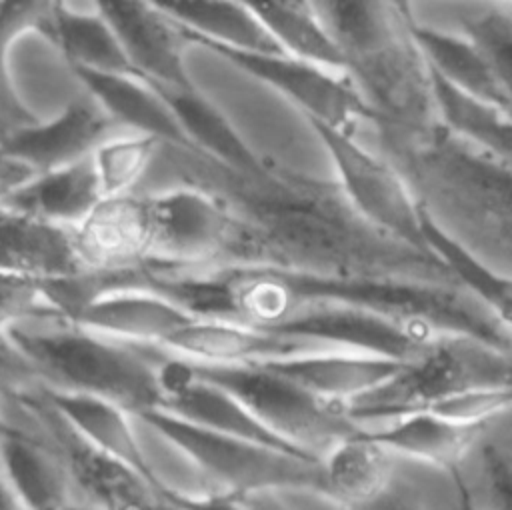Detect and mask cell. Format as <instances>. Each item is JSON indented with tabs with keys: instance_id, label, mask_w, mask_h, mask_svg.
Returning <instances> with one entry per match:
<instances>
[{
	"instance_id": "cell-20",
	"label": "cell",
	"mask_w": 512,
	"mask_h": 510,
	"mask_svg": "<svg viewBox=\"0 0 512 510\" xmlns=\"http://www.w3.org/2000/svg\"><path fill=\"white\" fill-rule=\"evenodd\" d=\"M66 58L72 72L138 76L98 2L54 4L42 32Z\"/></svg>"
},
{
	"instance_id": "cell-6",
	"label": "cell",
	"mask_w": 512,
	"mask_h": 510,
	"mask_svg": "<svg viewBox=\"0 0 512 510\" xmlns=\"http://www.w3.org/2000/svg\"><path fill=\"white\" fill-rule=\"evenodd\" d=\"M190 362L200 376L236 396L274 436L304 454L322 460L364 428L344 404L322 400L268 366Z\"/></svg>"
},
{
	"instance_id": "cell-28",
	"label": "cell",
	"mask_w": 512,
	"mask_h": 510,
	"mask_svg": "<svg viewBox=\"0 0 512 510\" xmlns=\"http://www.w3.org/2000/svg\"><path fill=\"white\" fill-rule=\"evenodd\" d=\"M52 2H2L0 4V142L38 120L18 96L10 68V46L26 32H44Z\"/></svg>"
},
{
	"instance_id": "cell-24",
	"label": "cell",
	"mask_w": 512,
	"mask_h": 510,
	"mask_svg": "<svg viewBox=\"0 0 512 510\" xmlns=\"http://www.w3.org/2000/svg\"><path fill=\"white\" fill-rule=\"evenodd\" d=\"M484 426L460 424L428 412H410L386 424L364 426V432L394 456L414 458L432 466L458 470Z\"/></svg>"
},
{
	"instance_id": "cell-17",
	"label": "cell",
	"mask_w": 512,
	"mask_h": 510,
	"mask_svg": "<svg viewBox=\"0 0 512 510\" xmlns=\"http://www.w3.org/2000/svg\"><path fill=\"white\" fill-rule=\"evenodd\" d=\"M406 362L350 350H320L268 364L314 396L348 406L394 378Z\"/></svg>"
},
{
	"instance_id": "cell-26",
	"label": "cell",
	"mask_w": 512,
	"mask_h": 510,
	"mask_svg": "<svg viewBox=\"0 0 512 510\" xmlns=\"http://www.w3.org/2000/svg\"><path fill=\"white\" fill-rule=\"evenodd\" d=\"M248 4L286 56L344 74V56L314 2Z\"/></svg>"
},
{
	"instance_id": "cell-36",
	"label": "cell",
	"mask_w": 512,
	"mask_h": 510,
	"mask_svg": "<svg viewBox=\"0 0 512 510\" xmlns=\"http://www.w3.org/2000/svg\"><path fill=\"white\" fill-rule=\"evenodd\" d=\"M0 510H24L2 470H0Z\"/></svg>"
},
{
	"instance_id": "cell-30",
	"label": "cell",
	"mask_w": 512,
	"mask_h": 510,
	"mask_svg": "<svg viewBox=\"0 0 512 510\" xmlns=\"http://www.w3.org/2000/svg\"><path fill=\"white\" fill-rule=\"evenodd\" d=\"M162 142L150 136L122 132L106 140L94 154V168L98 174L104 198H118L136 194L138 184L148 174Z\"/></svg>"
},
{
	"instance_id": "cell-18",
	"label": "cell",
	"mask_w": 512,
	"mask_h": 510,
	"mask_svg": "<svg viewBox=\"0 0 512 510\" xmlns=\"http://www.w3.org/2000/svg\"><path fill=\"white\" fill-rule=\"evenodd\" d=\"M0 470L24 510L84 504L66 464L54 448L24 428L12 426L0 448Z\"/></svg>"
},
{
	"instance_id": "cell-33",
	"label": "cell",
	"mask_w": 512,
	"mask_h": 510,
	"mask_svg": "<svg viewBox=\"0 0 512 510\" xmlns=\"http://www.w3.org/2000/svg\"><path fill=\"white\" fill-rule=\"evenodd\" d=\"M484 466L496 508L512 510V460L494 446H488L484 448Z\"/></svg>"
},
{
	"instance_id": "cell-2",
	"label": "cell",
	"mask_w": 512,
	"mask_h": 510,
	"mask_svg": "<svg viewBox=\"0 0 512 510\" xmlns=\"http://www.w3.org/2000/svg\"><path fill=\"white\" fill-rule=\"evenodd\" d=\"M408 182L416 202L462 248L512 276V162L454 136H432L380 152Z\"/></svg>"
},
{
	"instance_id": "cell-37",
	"label": "cell",
	"mask_w": 512,
	"mask_h": 510,
	"mask_svg": "<svg viewBox=\"0 0 512 510\" xmlns=\"http://www.w3.org/2000/svg\"><path fill=\"white\" fill-rule=\"evenodd\" d=\"M148 510H188V508H184L182 504L174 502L172 498H168V496L160 494V496L150 504V508H148Z\"/></svg>"
},
{
	"instance_id": "cell-40",
	"label": "cell",
	"mask_w": 512,
	"mask_h": 510,
	"mask_svg": "<svg viewBox=\"0 0 512 510\" xmlns=\"http://www.w3.org/2000/svg\"><path fill=\"white\" fill-rule=\"evenodd\" d=\"M510 142H512V124H510Z\"/></svg>"
},
{
	"instance_id": "cell-13",
	"label": "cell",
	"mask_w": 512,
	"mask_h": 510,
	"mask_svg": "<svg viewBox=\"0 0 512 510\" xmlns=\"http://www.w3.org/2000/svg\"><path fill=\"white\" fill-rule=\"evenodd\" d=\"M196 320L164 294L138 286H108L94 292L72 322L92 332L136 344L164 346L176 332Z\"/></svg>"
},
{
	"instance_id": "cell-5",
	"label": "cell",
	"mask_w": 512,
	"mask_h": 510,
	"mask_svg": "<svg viewBox=\"0 0 512 510\" xmlns=\"http://www.w3.org/2000/svg\"><path fill=\"white\" fill-rule=\"evenodd\" d=\"M136 418L176 446L222 494H254L276 488L324 492L320 458L202 430L162 410Z\"/></svg>"
},
{
	"instance_id": "cell-35",
	"label": "cell",
	"mask_w": 512,
	"mask_h": 510,
	"mask_svg": "<svg viewBox=\"0 0 512 510\" xmlns=\"http://www.w3.org/2000/svg\"><path fill=\"white\" fill-rule=\"evenodd\" d=\"M452 478H454V484H456V498H458V510H478L476 506V500L468 488V482L464 480L462 472L460 470H454L452 472Z\"/></svg>"
},
{
	"instance_id": "cell-21",
	"label": "cell",
	"mask_w": 512,
	"mask_h": 510,
	"mask_svg": "<svg viewBox=\"0 0 512 510\" xmlns=\"http://www.w3.org/2000/svg\"><path fill=\"white\" fill-rule=\"evenodd\" d=\"M158 6L178 24L188 44L236 52L284 54L248 2L176 0Z\"/></svg>"
},
{
	"instance_id": "cell-31",
	"label": "cell",
	"mask_w": 512,
	"mask_h": 510,
	"mask_svg": "<svg viewBox=\"0 0 512 510\" xmlns=\"http://www.w3.org/2000/svg\"><path fill=\"white\" fill-rule=\"evenodd\" d=\"M54 284L0 272V328L12 330L24 324L70 322Z\"/></svg>"
},
{
	"instance_id": "cell-19",
	"label": "cell",
	"mask_w": 512,
	"mask_h": 510,
	"mask_svg": "<svg viewBox=\"0 0 512 510\" xmlns=\"http://www.w3.org/2000/svg\"><path fill=\"white\" fill-rule=\"evenodd\" d=\"M84 90L110 114L126 132L156 138L194 156L166 96L140 76H106L76 72Z\"/></svg>"
},
{
	"instance_id": "cell-29",
	"label": "cell",
	"mask_w": 512,
	"mask_h": 510,
	"mask_svg": "<svg viewBox=\"0 0 512 510\" xmlns=\"http://www.w3.org/2000/svg\"><path fill=\"white\" fill-rule=\"evenodd\" d=\"M460 32L486 56L502 100L512 120V2L466 4L460 12Z\"/></svg>"
},
{
	"instance_id": "cell-8",
	"label": "cell",
	"mask_w": 512,
	"mask_h": 510,
	"mask_svg": "<svg viewBox=\"0 0 512 510\" xmlns=\"http://www.w3.org/2000/svg\"><path fill=\"white\" fill-rule=\"evenodd\" d=\"M330 156L336 184L350 206L380 232L430 252L422 234V208L398 168L354 134L308 122ZM434 254V252H430Z\"/></svg>"
},
{
	"instance_id": "cell-23",
	"label": "cell",
	"mask_w": 512,
	"mask_h": 510,
	"mask_svg": "<svg viewBox=\"0 0 512 510\" xmlns=\"http://www.w3.org/2000/svg\"><path fill=\"white\" fill-rule=\"evenodd\" d=\"M54 408L94 448L126 464L152 484L138 420L124 408L86 394L48 388ZM154 486V484H152ZM156 488V486H154ZM158 490V488H156Z\"/></svg>"
},
{
	"instance_id": "cell-11",
	"label": "cell",
	"mask_w": 512,
	"mask_h": 510,
	"mask_svg": "<svg viewBox=\"0 0 512 510\" xmlns=\"http://www.w3.org/2000/svg\"><path fill=\"white\" fill-rule=\"evenodd\" d=\"M74 238L90 276L144 268L152 244L148 194L104 198L74 228Z\"/></svg>"
},
{
	"instance_id": "cell-9",
	"label": "cell",
	"mask_w": 512,
	"mask_h": 510,
	"mask_svg": "<svg viewBox=\"0 0 512 510\" xmlns=\"http://www.w3.org/2000/svg\"><path fill=\"white\" fill-rule=\"evenodd\" d=\"M206 50L222 56L236 68L280 92L300 108L308 122H320L328 128L354 136L356 126L362 120L370 122V112L346 74L332 72L286 54L236 52L218 46H206Z\"/></svg>"
},
{
	"instance_id": "cell-4",
	"label": "cell",
	"mask_w": 512,
	"mask_h": 510,
	"mask_svg": "<svg viewBox=\"0 0 512 510\" xmlns=\"http://www.w3.org/2000/svg\"><path fill=\"white\" fill-rule=\"evenodd\" d=\"M502 386H512V350L468 334L438 332L394 378L346 410L360 426H374L444 398Z\"/></svg>"
},
{
	"instance_id": "cell-25",
	"label": "cell",
	"mask_w": 512,
	"mask_h": 510,
	"mask_svg": "<svg viewBox=\"0 0 512 510\" xmlns=\"http://www.w3.org/2000/svg\"><path fill=\"white\" fill-rule=\"evenodd\" d=\"M324 492L348 510L372 506L390 486L394 454L374 442L364 428L336 444L324 458Z\"/></svg>"
},
{
	"instance_id": "cell-22",
	"label": "cell",
	"mask_w": 512,
	"mask_h": 510,
	"mask_svg": "<svg viewBox=\"0 0 512 510\" xmlns=\"http://www.w3.org/2000/svg\"><path fill=\"white\" fill-rule=\"evenodd\" d=\"M104 200L92 156L36 174L0 206L66 228L80 226Z\"/></svg>"
},
{
	"instance_id": "cell-1",
	"label": "cell",
	"mask_w": 512,
	"mask_h": 510,
	"mask_svg": "<svg viewBox=\"0 0 512 510\" xmlns=\"http://www.w3.org/2000/svg\"><path fill=\"white\" fill-rule=\"evenodd\" d=\"M364 100L378 152L432 136L440 126L432 68L408 2H314Z\"/></svg>"
},
{
	"instance_id": "cell-14",
	"label": "cell",
	"mask_w": 512,
	"mask_h": 510,
	"mask_svg": "<svg viewBox=\"0 0 512 510\" xmlns=\"http://www.w3.org/2000/svg\"><path fill=\"white\" fill-rule=\"evenodd\" d=\"M162 348L194 362L228 366H268L302 354L328 350L278 330L200 318L176 332Z\"/></svg>"
},
{
	"instance_id": "cell-34",
	"label": "cell",
	"mask_w": 512,
	"mask_h": 510,
	"mask_svg": "<svg viewBox=\"0 0 512 510\" xmlns=\"http://www.w3.org/2000/svg\"><path fill=\"white\" fill-rule=\"evenodd\" d=\"M38 172L22 158L0 146V204L26 186Z\"/></svg>"
},
{
	"instance_id": "cell-12",
	"label": "cell",
	"mask_w": 512,
	"mask_h": 510,
	"mask_svg": "<svg viewBox=\"0 0 512 510\" xmlns=\"http://www.w3.org/2000/svg\"><path fill=\"white\" fill-rule=\"evenodd\" d=\"M122 130L88 94L70 100L56 118L36 122L0 142L10 154L28 162L38 174L70 166L92 156L106 140Z\"/></svg>"
},
{
	"instance_id": "cell-7",
	"label": "cell",
	"mask_w": 512,
	"mask_h": 510,
	"mask_svg": "<svg viewBox=\"0 0 512 510\" xmlns=\"http://www.w3.org/2000/svg\"><path fill=\"white\" fill-rule=\"evenodd\" d=\"M148 202L152 244L144 268L178 270L242 262L244 222L224 192L174 186L148 194Z\"/></svg>"
},
{
	"instance_id": "cell-3",
	"label": "cell",
	"mask_w": 512,
	"mask_h": 510,
	"mask_svg": "<svg viewBox=\"0 0 512 510\" xmlns=\"http://www.w3.org/2000/svg\"><path fill=\"white\" fill-rule=\"evenodd\" d=\"M52 390L108 400L132 416L160 408L166 350L110 338L74 322L24 324L10 330Z\"/></svg>"
},
{
	"instance_id": "cell-32",
	"label": "cell",
	"mask_w": 512,
	"mask_h": 510,
	"mask_svg": "<svg viewBox=\"0 0 512 510\" xmlns=\"http://www.w3.org/2000/svg\"><path fill=\"white\" fill-rule=\"evenodd\" d=\"M42 388H50V384L40 368L20 348L10 330L0 328V404L18 402Z\"/></svg>"
},
{
	"instance_id": "cell-39",
	"label": "cell",
	"mask_w": 512,
	"mask_h": 510,
	"mask_svg": "<svg viewBox=\"0 0 512 510\" xmlns=\"http://www.w3.org/2000/svg\"><path fill=\"white\" fill-rule=\"evenodd\" d=\"M54 510H98V508L84 506V504H76V506H64V508H54Z\"/></svg>"
},
{
	"instance_id": "cell-16",
	"label": "cell",
	"mask_w": 512,
	"mask_h": 510,
	"mask_svg": "<svg viewBox=\"0 0 512 510\" xmlns=\"http://www.w3.org/2000/svg\"><path fill=\"white\" fill-rule=\"evenodd\" d=\"M170 102L196 158L216 164L246 184H268L280 170L256 154L230 120L196 88L162 92Z\"/></svg>"
},
{
	"instance_id": "cell-38",
	"label": "cell",
	"mask_w": 512,
	"mask_h": 510,
	"mask_svg": "<svg viewBox=\"0 0 512 510\" xmlns=\"http://www.w3.org/2000/svg\"><path fill=\"white\" fill-rule=\"evenodd\" d=\"M10 430H12V424H10L8 416L4 414V410H2V406H0V448H2V444L6 442Z\"/></svg>"
},
{
	"instance_id": "cell-27",
	"label": "cell",
	"mask_w": 512,
	"mask_h": 510,
	"mask_svg": "<svg viewBox=\"0 0 512 510\" xmlns=\"http://www.w3.org/2000/svg\"><path fill=\"white\" fill-rule=\"evenodd\" d=\"M416 40L430 68L454 88L504 112V100L496 76L480 48L462 32H442L420 24L414 26Z\"/></svg>"
},
{
	"instance_id": "cell-15",
	"label": "cell",
	"mask_w": 512,
	"mask_h": 510,
	"mask_svg": "<svg viewBox=\"0 0 512 510\" xmlns=\"http://www.w3.org/2000/svg\"><path fill=\"white\" fill-rule=\"evenodd\" d=\"M0 272L44 282H72L90 276L74 228L44 222L0 206Z\"/></svg>"
},
{
	"instance_id": "cell-10",
	"label": "cell",
	"mask_w": 512,
	"mask_h": 510,
	"mask_svg": "<svg viewBox=\"0 0 512 510\" xmlns=\"http://www.w3.org/2000/svg\"><path fill=\"white\" fill-rule=\"evenodd\" d=\"M98 6L142 80L160 92L196 88L184 66V44L188 42L158 2L108 0Z\"/></svg>"
}]
</instances>
